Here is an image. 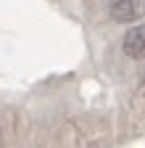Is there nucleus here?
<instances>
[{
  "label": "nucleus",
  "mask_w": 145,
  "mask_h": 148,
  "mask_svg": "<svg viewBox=\"0 0 145 148\" xmlns=\"http://www.w3.org/2000/svg\"><path fill=\"white\" fill-rule=\"evenodd\" d=\"M108 13L119 24H132L142 16V0H108Z\"/></svg>",
  "instance_id": "obj_1"
},
{
  "label": "nucleus",
  "mask_w": 145,
  "mask_h": 148,
  "mask_svg": "<svg viewBox=\"0 0 145 148\" xmlns=\"http://www.w3.org/2000/svg\"><path fill=\"white\" fill-rule=\"evenodd\" d=\"M124 53L129 56V58L140 61L142 56H145V29L142 27H129L124 34Z\"/></svg>",
  "instance_id": "obj_2"
}]
</instances>
